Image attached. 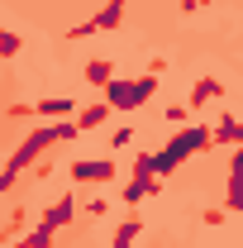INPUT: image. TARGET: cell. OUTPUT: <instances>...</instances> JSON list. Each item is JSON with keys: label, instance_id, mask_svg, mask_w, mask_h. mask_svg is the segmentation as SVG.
I'll list each match as a JSON object with an SVG mask.
<instances>
[{"label": "cell", "instance_id": "cell-1", "mask_svg": "<svg viewBox=\"0 0 243 248\" xmlns=\"http://www.w3.org/2000/svg\"><path fill=\"white\" fill-rule=\"evenodd\" d=\"M76 134H81V124H76V120H72V124H38V129H29V139L10 153L5 172H10V177H19V172H24V167H33V162L48 153L53 143H67V139H76Z\"/></svg>", "mask_w": 243, "mask_h": 248}, {"label": "cell", "instance_id": "cell-2", "mask_svg": "<svg viewBox=\"0 0 243 248\" xmlns=\"http://www.w3.org/2000/svg\"><path fill=\"white\" fill-rule=\"evenodd\" d=\"M210 124H186V129H177L172 134V143L162 148V153H152V167H157V177H172L177 167H182L191 153H200V148H210Z\"/></svg>", "mask_w": 243, "mask_h": 248}, {"label": "cell", "instance_id": "cell-3", "mask_svg": "<svg viewBox=\"0 0 243 248\" xmlns=\"http://www.w3.org/2000/svg\"><path fill=\"white\" fill-rule=\"evenodd\" d=\"M100 95L110 100V110H143L152 95H157V77H138V81H129V77H115V81H110Z\"/></svg>", "mask_w": 243, "mask_h": 248}, {"label": "cell", "instance_id": "cell-4", "mask_svg": "<svg viewBox=\"0 0 243 248\" xmlns=\"http://www.w3.org/2000/svg\"><path fill=\"white\" fill-rule=\"evenodd\" d=\"M120 19H124V0H110L100 15H91L86 24H76V29L67 33V38H86V33H110V29H120Z\"/></svg>", "mask_w": 243, "mask_h": 248}, {"label": "cell", "instance_id": "cell-5", "mask_svg": "<svg viewBox=\"0 0 243 248\" xmlns=\"http://www.w3.org/2000/svg\"><path fill=\"white\" fill-rule=\"evenodd\" d=\"M115 177H120V167H115L110 157H81V162H72V182L105 186V182H115Z\"/></svg>", "mask_w": 243, "mask_h": 248}, {"label": "cell", "instance_id": "cell-6", "mask_svg": "<svg viewBox=\"0 0 243 248\" xmlns=\"http://www.w3.org/2000/svg\"><path fill=\"white\" fill-rule=\"evenodd\" d=\"M76 110H81V105H76L72 95H48V100L33 105V115H43V120H76Z\"/></svg>", "mask_w": 243, "mask_h": 248}, {"label": "cell", "instance_id": "cell-7", "mask_svg": "<svg viewBox=\"0 0 243 248\" xmlns=\"http://www.w3.org/2000/svg\"><path fill=\"white\" fill-rule=\"evenodd\" d=\"M72 215H76V196L67 191L58 205H48V210H43V229H53V234H58V229H67V224H72Z\"/></svg>", "mask_w": 243, "mask_h": 248}, {"label": "cell", "instance_id": "cell-8", "mask_svg": "<svg viewBox=\"0 0 243 248\" xmlns=\"http://www.w3.org/2000/svg\"><path fill=\"white\" fill-rule=\"evenodd\" d=\"M110 115H115V110H110V100L100 95L95 105H81V110H76V124H81V129H100V124L110 120Z\"/></svg>", "mask_w": 243, "mask_h": 248}, {"label": "cell", "instance_id": "cell-9", "mask_svg": "<svg viewBox=\"0 0 243 248\" xmlns=\"http://www.w3.org/2000/svg\"><path fill=\"white\" fill-rule=\"evenodd\" d=\"M219 95H224V86H219V77H200L186 105H191V110H200V105H210V100H219Z\"/></svg>", "mask_w": 243, "mask_h": 248}, {"label": "cell", "instance_id": "cell-10", "mask_svg": "<svg viewBox=\"0 0 243 248\" xmlns=\"http://www.w3.org/2000/svg\"><path fill=\"white\" fill-rule=\"evenodd\" d=\"M210 134H214V143H234V148L243 143V124L234 115H219V124H210Z\"/></svg>", "mask_w": 243, "mask_h": 248}, {"label": "cell", "instance_id": "cell-11", "mask_svg": "<svg viewBox=\"0 0 243 248\" xmlns=\"http://www.w3.org/2000/svg\"><path fill=\"white\" fill-rule=\"evenodd\" d=\"M157 182H162V177H134V182L124 186L120 201H124V205H138V201H148L152 191H157Z\"/></svg>", "mask_w": 243, "mask_h": 248}, {"label": "cell", "instance_id": "cell-12", "mask_svg": "<svg viewBox=\"0 0 243 248\" xmlns=\"http://www.w3.org/2000/svg\"><path fill=\"white\" fill-rule=\"evenodd\" d=\"M115 81V62H105V58H95V62H86V86H110Z\"/></svg>", "mask_w": 243, "mask_h": 248}, {"label": "cell", "instance_id": "cell-13", "mask_svg": "<svg viewBox=\"0 0 243 248\" xmlns=\"http://www.w3.org/2000/svg\"><path fill=\"white\" fill-rule=\"evenodd\" d=\"M138 234H143V219L129 215L120 229H115V244H110V248H134V244H138Z\"/></svg>", "mask_w": 243, "mask_h": 248}, {"label": "cell", "instance_id": "cell-14", "mask_svg": "<svg viewBox=\"0 0 243 248\" xmlns=\"http://www.w3.org/2000/svg\"><path fill=\"white\" fill-rule=\"evenodd\" d=\"M10 248H53V229H43V224H38L29 239H19V244H10Z\"/></svg>", "mask_w": 243, "mask_h": 248}, {"label": "cell", "instance_id": "cell-15", "mask_svg": "<svg viewBox=\"0 0 243 248\" xmlns=\"http://www.w3.org/2000/svg\"><path fill=\"white\" fill-rule=\"evenodd\" d=\"M162 120L177 124V129H186V124H191V105H167V110H162Z\"/></svg>", "mask_w": 243, "mask_h": 248}, {"label": "cell", "instance_id": "cell-16", "mask_svg": "<svg viewBox=\"0 0 243 248\" xmlns=\"http://www.w3.org/2000/svg\"><path fill=\"white\" fill-rule=\"evenodd\" d=\"M224 210H243V177H229V201Z\"/></svg>", "mask_w": 243, "mask_h": 248}, {"label": "cell", "instance_id": "cell-17", "mask_svg": "<svg viewBox=\"0 0 243 248\" xmlns=\"http://www.w3.org/2000/svg\"><path fill=\"white\" fill-rule=\"evenodd\" d=\"M19 48H24V38H19V33H5V29H0V58H15Z\"/></svg>", "mask_w": 243, "mask_h": 248}, {"label": "cell", "instance_id": "cell-18", "mask_svg": "<svg viewBox=\"0 0 243 248\" xmlns=\"http://www.w3.org/2000/svg\"><path fill=\"white\" fill-rule=\"evenodd\" d=\"M129 139H134V124H120V129L110 134V148H129Z\"/></svg>", "mask_w": 243, "mask_h": 248}, {"label": "cell", "instance_id": "cell-19", "mask_svg": "<svg viewBox=\"0 0 243 248\" xmlns=\"http://www.w3.org/2000/svg\"><path fill=\"white\" fill-rule=\"evenodd\" d=\"M229 177H243V143L229 153Z\"/></svg>", "mask_w": 243, "mask_h": 248}, {"label": "cell", "instance_id": "cell-20", "mask_svg": "<svg viewBox=\"0 0 243 248\" xmlns=\"http://www.w3.org/2000/svg\"><path fill=\"white\" fill-rule=\"evenodd\" d=\"M200 5H210V0H182V10H186V15H196Z\"/></svg>", "mask_w": 243, "mask_h": 248}, {"label": "cell", "instance_id": "cell-21", "mask_svg": "<svg viewBox=\"0 0 243 248\" xmlns=\"http://www.w3.org/2000/svg\"><path fill=\"white\" fill-rule=\"evenodd\" d=\"M15 182H19V177H10V172H0V196H5V191H10Z\"/></svg>", "mask_w": 243, "mask_h": 248}]
</instances>
